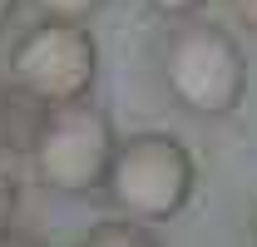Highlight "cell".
<instances>
[{"label":"cell","mask_w":257,"mask_h":247,"mask_svg":"<svg viewBox=\"0 0 257 247\" xmlns=\"http://www.w3.org/2000/svg\"><path fill=\"white\" fill-rule=\"evenodd\" d=\"M30 154H35L40 183L60 188V193H94L109 183V168L119 154L114 119H109V109H99L89 99L45 109Z\"/></svg>","instance_id":"cell-3"},{"label":"cell","mask_w":257,"mask_h":247,"mask_svg":"<svg viewBox=\"0 0 257 247\" xmlns=\"http://www.w3.org/2000/svg\"><path fill=\"white\" fill-rule=\"evenodd\" d=\"M163 84L188 114L223 119L247 94V55L232 30L213 20H183L163 40Z\"/></svg>","instance_id":"cell-1"},{"label":"cell","mask_w":257,"mask_h":247,"mask_svg":"<svg viewBox=\"0 0 257 247\" xmlns=\"http://www.w3.org/2000/svg\"><path fill=\"white\" fill-rule=\"evenodd\" d=\"M232 15H237L247 30H257V0H232Z\"/></svg>","instance_id":"cell-9"},{"label":"cell","mask_w":257,"mask_h":247,"mask_svg":"<svg viewBox=\"0 0 257 247\" xmlns=\"http://www.w3.org/2000/svg\"><path fill=\"white\" fill-rule=\"evenodd\" d=\"M0 99H5V89H0Z\"/></svg>","instance_id":"cell-12"},{"label":"cell","mask_w":257,"mask_h":247,"mask_svg":"<svg viewBox=\"0 0 257 247\" xmlns=\"http://www.w3.org/2000/svg\"><path fill=\"white\" fill-rule=\"evenodd\" d=\"M15 198H20V188H15V173L0 163V237H5V227H10V217H15Z\"/></svg>","instance_id":"cell-7"},{"label":"cell","mask_w":257,"mask_h":247,"mask_svg":"<svg viewBox=\"0 0 257 247\" xmlns=\"http://www.w3.org/2000/svg\"><path fill=\"white\" fill-rule=\"evenodd\" d=\"M10 10H15V0H0V25L10 20Z\"/></svg>","instance_id":"cell-10"},{"label":"cell","mask_w":257,"mask_h":247,"mask_svg":"<svg viewBox=\"0 0 257 247\" xmlns=\"http://www.w3.org/2000/svg\"><path fill=\"white\" fill-rule=\"evenodd\" d=\"M149 5H154L159 15H173V20H188V15L198 10V5H203V0H149Z\"/></svg>","instance_id":"cell-8"},{"label":"cell","mask_w":257,"mask_h":247,"mask_svg":"<svg viewBox=\"0 0 257 247\" xmlns=\"http://www.w3.org/2000/svg\"><path fill=\"white\" fill-rule=\"evenodd\" d=\"M252 242H257V213H252Z\"/></svg>","instance_id":"cell-11"},{"label":"cell","mask_w":257,"mask_h":247,"mask_svg":"<svg viewBox=\"0 0 257 247\" xmlns=\"http://www.w3.org/2000/svg\"><path fill=\"white\" fill-rule=\"evenodd\" d=\"M79 247H163L159 232L149 222H134V217H104L84 232Z\"/></svg>","instance_id":"cell-5"},{"label":"cell","mask_w":257,"mask_h":247,"mask_svg":"<svg viewBox=\"0 0 257 247\" xmlns=\"http://www.w3.org/2000/svg\"><path fill=\"white\" fill-rule=\"evenodd\" d=\"M193 178H198V168H193L188 144H178L173 134H134L119 144L104 188H109L119 217L154 227L188 208Z\"/></svg>","instance_id":"cell-2"},{"label":"cell","mask_w":257,"mask_h":247,"mask_svg":"<svg viewBox=\"0 0 257 247\" xmlns=\"http://www.w3.org/2000/svg\"><path fill=\"white\" fill-rule=\"evenodd\" d=\"M45 20H64V25H84L104 0H30Z\"/></svg>","instance_id":"cell-6"},{"label":"cell","mask_w":257,"mask_h":247,"mask_svg":"<svg viewBox=\"0 0 257 247\" xmlns=\"http://www.w3.org/2000/svg\"><path fill=\"white\" fill-rule=\"evenodd\" d=\"M10 79L40 109H60L89 99L99 79V45L89 25H64V20H40L25 30L10 50Z\"/></svg>","instance_id":"cell-4"}]
</instances>
